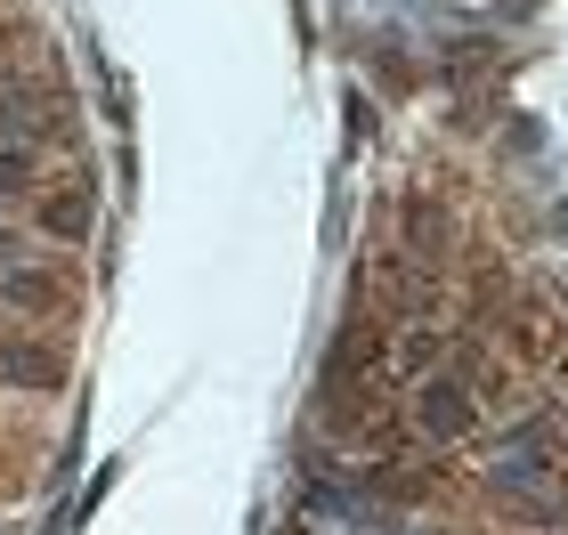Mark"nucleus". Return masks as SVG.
I'll return each mask as SVG.
<instances>
[{
    "label": "nucleus",
    "instance_id": "f257e3e1",
    "mask_svg": "<svg viewBox=\"0 0 568 535\" xmlns=\"http://www.w3.org/2000/svg\"><path fill=\"white\" fill-rule=\"evenodd\" d=\"M471 422H479V398L463 390L455 373H438V381L415 390V430H423V439H463Z\"/></svg>",
    "mask_w": 568,
    "mask_h": 535
},
{
    "label": "nucleus",
    "instance_id": "f03ea898",
    "mask_svg": "<svg viewBox=\"0 0 568 535\" xmlns=\"http://www.w3.org/2000/svg\"><path fill=\"white\" fill-rule=\"evenodd\" d=\"M0 373H9V381H33V390H58V381H65V349L9 341V349H0Z\"/></svg>",
    "mask_w": 568,
    "mask_h": 535
},
{
    "label": "nucleus",
    "instance_id": "7ed1b4c3",
    "mask_svg": "<svg viewBox=\"0 0 568 535\" xmlns=\"http://www.w3.org/2000/svg\"><path fill=\"white\" fill-rule=\"evenodd\" d=\"M41 227H49V236H90V195H49L41 203Z\"/></svg>",
    "mask_w": 568,
    "mask_h": 535
},
{
    "label": "nucleus",
    "instance_id": "20e7f679",
    "mask_svg": "<svg viewBox=\"0 0 568 535\" xmlns=\"http://www.w3.org/2000/svg\"><path fill=\"white\" fill-rule=\"evenodd\" d=\"M24 187V155H0V195H17Z\"/></svg>",
    "mask_w": 568,
    "mask_h": 535
},
{
    "label": "nucleus",
    "instance_id": "39448f33",
    "mask_svg": "<svg viewBox=\"0 0 568 535\" xmlns=\"http://www.w3.org/2000/svg\"><path fill=\"white\" fill-rule=\"evenodd\" d=\"M415 535H430V527H415Z\"/></svg>",
    "mask_w": 568,
    "mask_h": 535
}]
</instances>
